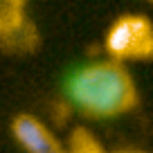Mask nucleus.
<instances>
[{"mask_svg": "<svg viewBox=\"0 0 153 153\" xmlns=\"http://www.w3.org/2000/svg\"><path fill=\"white\" fill-rule=\"evenodd\" d=\"M104 48L110 61L124 63L128 59L142 61L153 54V29L146 16L126 14L110 25Z\"/></svg>", "mask_w": 153, "mask_h": 153, "instance_id": "2", "label": "nucleus"}, {"mask_svg": "<svg viewBox=\"0 0 153 153\" xmlns=\"http://www.w3.org/2000/svg\"><path fill=\"white\" fill-rule=\"evenodd\" d=\"M117 153H140V151H117Z\"/></svg>", "mask_w": 153, "mask_h": 153, "instance_id": "7", "label": "nucleus"}, {"mask_svg": "<svg viewBox=\"0 0 153 153\" xmlns=\"http://www.w3.org/2000/svg\"><path fill=\"white\" fill-rule=\"evenodd\" d=\"M65 153H106V149H104V144L95 137L92 131L83 128V126H76L70 133Z\"/></svg>", "mask_w": 153, "mask_h": 153, "instance_id": "6", "label": "nucleus"}, {"mask_svg": "<svg viewBox=\"0 0 153 153\" xmlns=\"http://www.w3.org/2000/svg\"><path fill=\"white\" fill-rule=\"evenodd\" d=\"M56 153H65V149H61V151H56Z\"/></svg>", "mask_w": 153, "mask_h": 153, "instance_id": "8", "label": "nucleus"}, {"mask_svg": "<svg viewBox=\"0 0 153 153\" xmlns=\"http://www.w3.org/2000/svg\"><path fill=\"white\" fill-rule=\"evenodd\" d=\"M76 108L95 120H110L128 113L137 104V88L124 63L99 61L81 68L68 83Z\"/></svg>", "mask_w": 153, "mask_h": 153, "instance_id": "1", "label": "nucleus"}, {"mask_svg": "<svg viewBox=\"0 0 153 153\" xmlns=\"http://www.w3.org/2000/svg\"><path fill=\"white\" fill-rule=\"evenodd\" d=\"M11 133L16 142L27 153H56L61 151L59 140L52 135V131L43 122L29 113H20L11 122Z\"/></svg>", "mask_w": 153, "mask_h": 153, "instance_id": "3", "label": "nucleus"}, {"mask_svg": "<svg viewBox=\"0 0 153 153\" xmlns=\"http://www.w3.org/2000/svg\"><path fill=\"white\" fill-rule=\"evenodd\" d=\"M38 45V34H36V27L32 23H25L18 32H14L11 36H7L5 41H0V48L9 54H25V52H32L36 50Z\"/></svg>", "mask_w": 153, "mask_h": 153, "instance_id": "5", "label": "nucleus"}, {"mask_svg": "<svg viewBox=\"0 0 153 153\" xmlns=\"http://www.w3.org/2000/svg\"><path fill=\"white\" fill-rule=\"evenodd\" d=\"M27 23L23 0H0V41H5Z\"/></svg>", "mask_w": 153, "mask_h": 153, "instance_id": "4", "label": "nucleus"}]
</instances>
